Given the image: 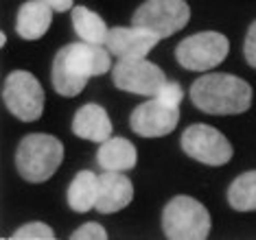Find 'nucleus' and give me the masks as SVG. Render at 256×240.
I'll return each mask as SVG.
<instances>
[{"instance_id":"obj_1","label":"nucleus","mask_w":256,"mask_h":240,"mask_svg":"<svg viewBox=\"0 0 256 240\" xmlns=\"http://www.w3.org/2000/svg\"><path fill=\"white\" fill-rule=\"evenodd\" d=\"M112 70V52L101 44L74 42L57 50L53 59L50 81L60 96L72 98L84 92L92 77H101Z\"/></svg>"},{"instance_id":"obj_2","label":"nucleus","mask_w":256,"mask_h":240,"mask_svg":"<svg viewBox=\"0 0 256 240\" xmlns=\"http://www.w3.org/2000/svg\"><path fill=\"white\" fill-rule=\"evenodd\" d=\"M190 101L200 112L212 116L246 114L252 105V85L234 74L214 72L195 79L190 85Z\"/></svg>"},{"instance_id":"obj_3","label":"nucleus","mask_w":256,"mask_h":240,"mask_svg":"<svg viewBox=\"0 0 256 240\" xmlns=\"http://www.w3.org/2000/svg\"><path fill=\"white\" fill-rule=\"evenodd\" d=\"M64 162V144L48 133H28L16 149V168L28 184H44Z\"/></svg>"},{"instance_id":"obj_4","label":"nucleus","mask_w":256,"mask_h":240,"mask_svg":"<svg viewBox=\"0 0 256 240\" xmlns=\"http://www.w3.org/2000/svg\"><path fill=\"white\" fill-rule=\"evenodd\" d=\"M162 230L168 240H206L210 234V214L193 197H173L162 212Z\"/></svg>"},{"instance_id":"obj_5","label":"nucleus","mask_w":256,"mask_h":240,"mask_svg":"<svg viewBox=\"0 0 256 240\" xmlns=\"http://www.w3.org/2000/svg\"><path fill=\"white\" fill-rule=\"evenodd\" d=\"M230 52V42L219 31H202L188 35L176 48V59L190 72H208L226 61Z\"/></svg>"},{"instance_id":"obj_6","label":"nucleus","mask_w":256,"mask_h":240,"mask_svg":"<svg viewBox=\"0 0 256 240\" xmlns=\"http://www.w3.org/2000/svg\"><path fill=\"white\" fill-rule=\"evenodd\" d=\"M2 101L22 122H36L44 112V87L26 70H14L2 83Z\"/></svg>"},{"instance_id":"obj_7","label":"nucleus","mask_w":256,"mask_h":240,"mask_svg":"<svg viewBox=\"0 0 256 240\" xmlns=\"http://www.w3.org/2000/svg\"><path fill=\"white\" fill-rule=\"evenodd\" d=\"M190 7L186 0H147L132 15V24L151 31L160 39L171 37L188 24Z\"/></svg>"},{"instance_id":"obj_8","label":"nucleus","mask_w":256,"mask_h":240,"mask_svg":"<svg viewBox=\"0 0 256 240\" xmlns=\"http://www.w3.org/2000/svg\"><path fill=\"white\" fill-rule=\"evenodd\" d=\"M182 151L190 160L206 164V166H224L232 160V144L228 138L210 125H190L182 133Z\"/></svg>"},{"instance_id":"obj_9","label":"nucleus","mask_w":256,"mask_h":240,"mask_svg":"<svg viewBox=\"0 0 256 240\" xmlns=\"http://www.w3.org/2000/svg\"><path fill=\"white\" fill-rule=\"evenodd\" d=\"M112 81L118 90L138 96H156L166 83V74L160 66L144 59H118L112 68Z\"/></svg>"},{"instance_id":"obj_10","label":"nucleus","mask_w":256,"mask_h":240,"mask_svg":"<svg viewBox=\"0 0 256 240\" xmlns=\"http://www.w3.org/2000/svg\"><path fill=\"white\" fill-rule=\"evenodd\" d=\"M180 122V107L164 103L158 96H149L130 116L132 131L140 138H162L173 133Z\"/></svg>"},{"instance_id":"obj_11","label":"nucleus","mask_w":256,"mask_h":240,"mask_svg":"<svg viewBox=\"0 0 256 240\" xmlns=\"http://www.w3.org/2000/svg\"><path fill=\"white\" fill-rule=\"evenodd\" d=\"M158 42V35L140 26H114L108 33L106 48L118 59H144Z\"/></svg>"},{"instance_id":"obj_12","label":"nucleus","mask_w":256,"mask_h":240,"mask_svg":"<svg viewBox=\"0 0 256 240\" xmlns=\"http://www.w3.org/2000/svg\"><path fill=\"white\" fill-rule=\"evenodd\" d=\"M134 199V184L125 173L106 171L98 177V201L96 212L114 214L118 210H125Z\"/></svg>"},{"instance_id":"obj_13","label":"nucleus","mask_w":256,"mask_h":240,"mask_svg":"<svg viewBox=\"0 0 256 240\" xmlns=\"http://www.w3.org/2000/svg\"><path fill=\"white\" fill-rule=\"evenodd\" d=\"M72 133L77 138L90 140V142H106L112 138V120H110L108 112L96 103L81 105L72 118Z\"/></svg>"},{"instance_id":"obj_14","label":"nucleus","mask_w":256,"mask_h":240,"mask_svg":"<svg viewBox=\"0 0 256 240\" xmlns=\"http://www.w3.org/2000/svg\"><path fill=\"white\" fill-rule=\"evenodd\" d=\"M53 24V9L42 0H26L16 15V33L22 39H40Z\"/></svg>"},{"instance_id":"obj_15","label":"nucleus","mask_w":256,"mask_h":240,"mask_svg":"<svg viewBox=\"0 0 256 240\" xmlns=\"http://www.w3.org/2000/svg\"><path fill=\"white\" fill-rule=\"evenodd\" d=\"M96 162L103 171L127 173L136 168L138 151L127 138H108L96 151Z\"/></svg>"},{"instance_id":"obj_16","label":"nucleus","mask_w":256,"mask_h":240,"mask_svg":"<svg viewBox=\"0 0 256 240\" xmlns=\"http://www.w3.org/2000/svg\"><path fill=\"white\" fill-rule=\"evenodd\" d=\"M66 201L72 212L79 214L94 210L98 201V175L92 171H79L68 186Z\"/></svg>"},{"instance_id":"obj_17","label":"nucleus","mask_w":256,"mask_h":240,"mask_svg":"<svg viewBox=\"0 0 256 240\" xmlns=\"http://www.w3.org/2000/svg\"><path fill=\"white\" fill-rule=\"evenodd\" d=\"M72 26H74V33H77V37L81 42L106 46L110 28L106 24V20L98 13H94L92 9L84 7V4L72 7Z\"/></svg>"},{"instance_id":"obj_18","label":"nucleus","mask_w":256,"mask_h":240,"mask_svg":"<svg viewBox=\"0 0 256 240\" xmlns=\"http://www.w3.org/2000/svg\"><path fill=\"white\" fill-rule=\"evenodd\" d=\"M228 203L236 212H254L256 210V171H248L230 184Z\"/></svg>"},{"instance_id":"obj_19","label":"nucleus","mask_w":256,"mask_h":240,"mask_svg":"<svg viewBox=\"0 0 256 240\" xmlns=\"http://www.w3.org/2000/svg\"><path fill=\"white\" fill-rule=\"evenodd\" d=\"M9 238L11 240H55V232L46 223H42V221H36V223L22 225Z\"/></svg>"},{"instance_id":"obj_20","label":"nucleus","mask_w":256,"mask_h":240,"mask_svg":"<svg viewBox=\"0 0 256 240\" xmlns=\"http://www.w3.org/2000/svg\"><path fill=\"white\" fill-rule=\"evenodd\" d=\"M70 238L72 240H108V232L101 223L90 221V223L81 225L74 234H70Z\"/></svg>"},{"instance_id":"obj_21","label":"nucleus","mask_w":256,"mask_h":240,"mask_svg":"<svg viewBox=\"0 0 256 240\" xmlns=\"http://www.w3.org/2000/svg\"><path fill=\"white\" fill-rule=\"evenodd\" d=\"M156 96L162 98V101L168 103V105H173V107H180V103H182V98H184V90L178 81H166Z\"/></svg>"},{"instance_id":"obj_22","label":"nucleus","mask_w":256,"mask_h":240,"mask_svg":"<svg viewBox=\"0 0 256 240\" xmlns=\"http://www.w3.org/2000/svg\"><path fill=\"white\" fill-rule=\"evenodd\" d=\"M243 55H246V59H248L250 66L256 70V20L248 28L246 44H243Z\"/></svg>"},{"instance_id":"obj_23","label":"nucleus","mask_w":256,"mask_h":240,"mask_svg":"<svg viewBox=\"0 0 256 240\" xmlns=\"http://www.w3.org/2000/svg\"><path fill=\"white\" fill-rule=\"evenodd\" d=\"M46 2L53 11H60V13H66V11H72L74 0H42Z\"/></svg>"},{"instance_id":"obj_24","label":"nucleus","mask_w":256,"mask_h":240,"mask_svg":"<svg viewBox=\"0 0 256 240\" xmlns=\"http://www.w3.org/2000/svg\"><path fill=\"white\" fill-rule=\"evenodd\" d=\"M4 44H7V35L2 33V35H0V46H4Z\"/></svg>"}]
</instances>
